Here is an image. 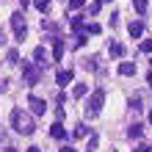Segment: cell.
Segmentation results:
<instances>
[{
  "label": "cell",
  "mask_w": 152,
  "mask_h": 152,
  "mask_svg": "<svg viewBox=\"0 0 152 152\" xmlns=\"http://www.w3.org/2000/svg\"><path fill=\"white\" fill-rule=\"evenodd\" d=\"M11 127L20 133V136H31V133L36 130V124H33V119H31L22 108H14V111H11Z\"/></svg>",
  "instance_id": "obj_1"
},
{
  "label": "cell",
  "mask_w": 152,
  "mask_h": 152,
  "mask_svg": "<svg viewBox=\"0 0 152 152\" xmlns=\"http://www.w3.org/2000/svg\"><path fill=\"white\" fill-rule=\"evenodd\" d=\"M102 102H105V91H102V88H94V91H91V97H88V100H86V108H83L88 119H94V116L100 113Z\"/></svg>",
  "instance_id": "obj_2"
},
{
  "label": "cell",
  "mask_w": 152,
  "mask_h": 152,
  "mask_svg": "<svg viewBox=\"0 0 152 152\" xmlns=\"http://www.w3.org/2000/svg\"><path fill=\"white\" fill-rule=\"evenodd\" d=\"M22 77H25L28 86H36L39 77H42V66L39 64H25V61H22Z\"/></svg>",
  "instance_id": "obj_3"
},
{
  "label": "cell",
  "mask_w": 152,
  "mask_h": 152,
  "mask_svg": "<svg viewBox=\"0 0 152 152\" xmlns=\"http://www.w3.org/2000/svg\"><path fill=\"white\" fill-rule=\"evenodd\" d=\"M11 28H14V36H17V42H22V39H25V33H28L22 11H14V14H11Z\"/></svg>",
  "instance_id": "obj_4"
},
{
  "label": "cell",
  "mask_w": 152,
  "mask_h": 152,
  "mask_svg": "<svg viewBox=\"0 0 152 152\" xmlns=\"http://www.w3.org/2000/svg\"><path fill=\"white\" fill-rule=\"evenodd\" d=\"M28 108H31V113H36V116H42L44 111H47V102H44L42 97H36V94H31V97H28Z\"/></svg>",
  "instance_id": "obj_5"
},
{
  "label": "cell",
  "mask_w": 152,
  "mask_h": 152,
  "mask_svg": "<svg viewBox=\"0 0 152 152\" xmlns=\"http://www.w3.org/2000/svg\"><path fill=\"white\" fill-rule=\"evenodd\" d=\"M72 77H75V72H72V69H58L56 83H58V86H66V83H72Z\"/></svg>",
  "instance_id": "obj_6"
},
{
  "label": "cell",
  "mask_w": 152,
  "mask_h": 152,
  "mask_svg": "<svg viewBox=\"0 0 152 152\" xmlns=\"http://www.w3.org/2000/svg\"><path fill=\"white\" fill-rule=\"evenodd\" d=\"M33 61H36L42 69H47V66H50V64H47L50 58H47V53H44V47H36V50H33Z\"/></svg>",
  "instance_id": "obj_7"
},
{
  "label": "cell",
  "mask_w": 152,
  "mask_h": 152,
  "mask_svg": "<svg viewBox=\"0 0 152 152\" xmlns=\"http://www.w3.org/2000/svg\"><path fill=\"white\" fill-rule=\"evenodd\" d=\"M108 56H111V58H122V56H124V44L111 42V44H108Z\"/></svg>",
  "instance_id": "obj_8"
},
{
  "label": "cell",
  "mask_w": 152,
  "mask_h": 152,
  "mask_svg": "<svg viewBox=\"0 0 152 152\" xmlns=\"http://www.w3.org/2000/svg\"><path fill=\"white\" fill-rule=\"evenodd\" d=\"M61 58H64V42L53 39V61H61Z\"/></svg>",
  "instance_id": "obj_9"
},
{
  "label": "cell",
  "mask_w": 152,
  "mask_h": 152,
  "mask_svg": "<svg viewBox=\"0 0 152 152\" xmlns=\"http://www.w3.org/2000/svg\"><path fill=\"white\" fill-rule=\"evenodd\" d=\"M50 136L53 138H66V127H64V124H61V122H56V124H53V127H50Z\"/></svg>",
  "instance_id": "obj_10"
},
{
  "label": "cell",
  "mask_w": 152,
  "mask_h": 152,
  "mask_svg": "<svg viewBox=\"0 0 152 152\" xmlns=\"http://www.w3.org/2000/svg\"><path fill=\"white\" fill-rule=\"evenodd\" d=\"M86 94H88V83H75V88H72V97H75V100H83Z\"/></svg>",
  "instance_id": "obj_11"
},
{
  "label": "cell",
  "mask_w": 152,
  "mask_h": 152,
  "mask_svg": "<svg viewBox=\"0 0 152 152\" xmlns=\"http://www.w3.org/2000/svg\"><path fill=\"white\" fill-rule=\"evenodd\" d=\"M127 33H130L133 39H138L141 33H144V22H130V25H127Z\"/></svg>",
  "instance_id": "obj_12"
},
{
  "label": "cell",
  "mask_w": 152,
  "mask_h": 152,
  "mask_svg": "<svg viewBox=\"0 0 152 152\" xmlns=\"http://www.w3.org/2000/svg\"><path fill=\"white\" fill-rule=\"evenodd\" d=\"M119 75H124V77L136 75V64H130V61H124V64H119Z\"/></svg>",
  "instance_id": "obj_13"
},
{
  "label": "cell",
  "mask_w": 152,
  "mask_h": 152,
  "mask_svg": "<svg viewBox=\"0 0 152 152\" xmlns=\"http://www.w3.org/2000/svg\"><path fill=\"white\" fill-rule=\"evenodd\" d=\"M86 133H88V127H86L83 122H80V124H75V127H72V136H75V138H86Z\"/></svg>",
  "instance_id": "obj_14"
},
{
  "label": "cell",
  "mask_w": 152,
  "mask_h": 152,
  "mask_svg": "<svg viewBox=\"0 0 152 152\" xmlns=\"http://www.w3.org/2000/svg\"><path fill=\"white\" fill-rule=\"evenodd\" d=\"M133 8H136L138 17H144L147 14V0H133Z\"/></svg>",
  "instance_id": "obj_15"
},
{
  "label": "cell",
  "mask_w": 152,
  "mask_h": 152,
  "mask_svg": "<svg viewBox=\"0 0 152 152\" xmlns=\"http://www.w3.org/2000/svg\"><path fill=\"white\" fill-rule=\"evenodd\" d=\"M141 133H144V124H133V127L127 130V138H138Z\"/></svg>",
  "instance_id": "obj_16"
},
{
  "label": "cell",
  "mask_w": 152,
  "mask_h": 152,
  "mask_svg": "<svg viewBox=\"0 0 152 152\" xmlns=\"http://www.w3.org/2000/svg\"><path fill=\"white\" fill-rule=\"evenodd\" d=\"M100 8H102V3H100V0H94V3L88 6V14H91V17H97V14H100Z\"/></svg>",
  "instance_id": "obj_17"
},
{
  "label": "cell",
  "mask_w": 152,
  "mask_h": 152,
  "mask_svg": "<svg viewBox=\"0 0 152 152\" xmlns=\"http://www.w3.org/2000/svg\"><path fill=\"white\" fill-rule=\"evenodd\" d=\"M8 64H20V53L17 50H8Z\"/></svg>",
  "instance_id": "obj_18"
},
{
  "label": "cell",
  "mask_w": 152,
  "mask_h": 152,
  "mask_svg": "<svg viewBox=\"0 0 152 152\" xmlns=\"http://www.w3.org/2000/svg\"><path fill=\"white\" fill-rule=\"evenodd\" d=\"M33 6H36L39 11H47V6H50V0H33Z\"/></svg>",
  "instance_id": "obj_19"
},
{
  "label": "cell",
  "mask_w": 152,
  "mask_h": 152,
  "mask_svg": "<svg viewBox=\"0 0 152 152\" xmlns=\"http://www.w3.org/2000/svg\"><path fill=\"white\" fill-rule=\"evenodd\" d=\"M130 108H133V111H141V97H138V94L130 100Z\"/></svg>",
  "instance_id": "obj_20"
},
{
  "label": "cell",
  "mask_w": 152,
  "mask_h": 152,
  "mask_svg": "<svg viewBox=\"0 0 152 152\" xmlns=\"http://www.w3.org/2000/svg\"><path fill=\"white\" fill-rule=\"evenodd\" d=\"M86 42H88V36H86V33H77V39H75V47H83Z\"/></svg>",
  "instance_id": "obj_21"
},
{
  "label": "cell",
  "mask_w": 152,
  "mask_h": 152,
  "mask_svg": "<svg viewBox=\"0 0 152 152\" xmlns=\"http://www.w3.org/2000/svg\"><path fill=\"white\" fill-rule=\"evenodd\" d=\"M86 69H97V56H91V58L86 61Z\"/></svg>",
  "instance_id": "obj_22"
},
{
  "label": "cell",
  "mask_w": 152,
  "mask_h": 152,
  "mask_svg": "<svg viewBox=\"0 0 152 152\" xmlns=\"http://www.w3.org/2000/svg\"><path fill=\"white\" fill-rule=\"evenodd\" d=\"M141 50H144V53H152V39H147V42H141Z\"/></svg>",
  "instance_id": "obj_23"
},
{
  "label": "cell",
  "mask_w": 152,
  "mask_h": 152,
  "mask_svg": "<svg viewBox=\"0 0 152 152\" xmlns=\"http://www.w3.org/2000/svg\"><path fill=\"white\" fill-rule=\"evenodd\" d=\"M86 31H88V33H100V25H94V22H91V25H86Z\"/></svg>",
  "instance_id": "obj_24"
},
{
  "label": "cell",
  "mask_w": 152,
  "mask_h": 152,
  "mask_svg": "<svg viewBox=\"0 0 152 152\" xmlns=\"http://www.w3.org/2000/svg\"><path fill=\"white\" fill-rule=\"evenodd\" d=\"M83 3H86V0H69V6H72V8H80Z\"/></svg>",
  "instance_id": "obj_25"
},
{
  "label": "cell",
  "mask_w": 152,
  "mask_h": 152,
  "mask_svg": "<svg viewBox=\"0 0 152 152\" xmlns=\"http://www.w3.org/2000/svg\"><path fill=\"white\" fill-rule=\"evenodd\" d=\"M58 152H77V149H75V147H61Z\"/></svg>",
  "instance_id": "obj_26"
},
{
  "label": "cell",
  "mask_w": 152,
  "mask_h": 152,
  "mask_svg": "<svg viewBox=\"0 0 152 152\" xmlns=\"http://www.w3.org/2000/svg\"><path fill=\"white\" fill-rule=\"evenodd\" d=\"M25 152H42L39 147H28V149H25Z\"/></svg>",
  "instance_id": "obj_27"
},
{
  "label": "cell",
  "mask_w": 152,
  "mask_h": 152,
  "mask_svg": "<svg viewBox=\"0 0 152 152\" xmlns=\"http://www.w3.org/2000/svg\"><path fill=\"white\" fill-rule=\"evenodd\" d=\"M136 152H152V149H149V147H138Z\"/></svg>",
  "instance_id": "obj_28"
},
{
  "label": "cell",
  "mask_w": 152,
  "mask_h": 152,
  "mask_svg": "<svg viewBox=\"0 0 152 152\" xmlns=\"http://www.w3.org/2000/svg\"><path fill=\"white\" fill-rule=\"evenodd\" d=\"M3 44H6V36H3V31H0V47H3Z\"/></svg>",
  "instance_id": "obj_29"
},
{
  "label": "cell",
  "mask_w": 152,
  "mask_h": 152,
  "mask_svg": "<svg viewBox=\"0 0 152 152\" xmlns=\"http://www.w3.org/2000/svg\"><path fill=\"white\" fill-rule=\"evenodd\" d=\"M20 3H22V8H25V6H31V0H20Z\"/></svg>",
  "instance_id": "obj_30"
},
{
  "label": "cell",
  "mask_w": 152,
  "mask_h": 152,
  "mask_svg": "<svg viewBox=\"0 0 152 152\" xmlns=\"http://www.w3.org/2000/svg\"><path fill=\"white\" fill-rule=\"evenodd\" d=\"M6 152H17V149H14V147H6Z\"/></svg>",
  "instance_id": "obj_31"
},
{
  "label": "cell",
  "mask_w": 152,
  "mask_h": 152,
  "mask_svg": "<svg viewBox=\"0 0 152 152\" xmlns=\"http://www.w3.org/2000/svg\"><path fill=\"white\" fill-rule=\"evenodd\" d=\"M149 122H152V111H149Z\"/></svg>",
  "instance_id": "obj_32"
},
{
  "label": "cell",
  "mask_w": 152,
  "mask_h": 152,
  "mask_svg": "<svg viewBox=\"0 0 152 152\" xmlns=\"http://www.w3.org/2000/svg\"><path fill=\"white\" fill-rule=\"evenodd\" d=\"M102 3H111V0H102Z\"/></svg>",
  "instance_id": "obj_33"
}]
</instances>
